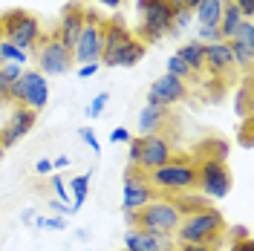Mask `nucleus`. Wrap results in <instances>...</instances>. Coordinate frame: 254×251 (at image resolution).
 I'll list each match as a JSON object with an SVG mask.
<instances>
[{
  "instance_id": "obj_7",
  "label": "nucleus",
  "mask_w": 254,
  "mask_h": 251,
  "mask_svg": "<svg viewBox=\"0 0 254 251\" xmlns=\"http://www.w3.org/2000/svg\"><path fill=\"white\" fill-rule=\"evenodd\" d=\"M101 47H104V20L98 12L84 6V29L78 35V44L72 49L75 63H101Z\"/></svg>"
},
{
  "instance_id": "obj_50",
  "label": "nucleus",
  "mask_w": 254,
  "mask_h": 251,
  "mask_svg": "<svg viewBox=\"0 0 254 251\" xmlns=\"http://www.w3.org/2000/svg\"><path fill=\"white\" fill-rule=\"evenodd\" d=\"M168 6H171V12H174V9H182L185 3H182V0H168Z\"/></svg>"
},
{
  "instance_id": "obj_30",
  "label": "nucleus",
  "mask_w": 254,
  "mask_h": 251,
  "mask_svg": "<svg viewBox=\"0 0 254 251\" xmlns=\"http://www.w3.org/2000/svg\"><path fill=\"white\" fill-rule=\"evenodd\" d=\"M231 41H240V44H249V47H254V20H243L237 26V32H234V38Z\"/></svg>"
},
{
  "instance_id": "obj_49",
  "label": "nucleus",
  "mask_w": 254,
  "mask_h": 251,
  "mask_svg": "<svg viewBox=\"0 0 254 251\" xmlns=\"http://www.w3.org/2000/svg\"><path fill=\"white\" fill-rule=\"evenodd\" d=\"M20 220H23V222H26V225H29V222L35 220V211H32V208H26V211L20 214Z\"/></svg>"
},
{
  "instance_id": "obj_45",
  "label": "nucleus",
  "mask_w": 254,
  "mask_h": 251,
  "mask_svg": "<svg viewBox=\"0 0 254 251\" xmlns=\"http://www.w3.org/2000/svg\"><path fill=\"white\" fill-rule=\"evenodd\" d=\"M228 251H254V240H243V243H231Z\"/></svg>"
},
{
  "instance_id": "obj_18",
  "label": "nucleus",
  "mask_w": 254,
  "mask_h": 251,
  "mask_svg": "<svg viewBox=\"0 0 254 251\" xmlns=\"http://www.w3.org/2000/svg\"><path fill=\"white\" fill-rule=\"evenodd\" d=\"M168 116H171V107H165V104H144L139 113V136L159 133L162 125L168 122Z\"/></svg>"
},
{
  "instance_id": "obj_32",
  "label": "nucleus",
  "mask_w": 254,
  "mask_h": 251,
  "mask_svg": "<svg viewBox=\"0 0 254 251\" xmlns=\"http://www.w3.org/2000/svg\"><path fill=\"white\" fill-rule=\"evenodd\" d=\"M107 101H110V93H98L93 101H90V107H87V116H90V119H98V116L104 113V107H107Z\"/></svg>"
},
{
  "instance_id": "obj_37",
  "label": "nucleus",
  "mask_w": 254,
  "mask_h": 251,
  "mask_svg": "<svg viewBox=\"0 0 254 251\" xmlns=\"http://www.w3.org/2000/svg\"><path fill=\"white\" fill-rule=\"evenodd\" d=\"M231 3L240 9V15L246 20H254V0H231Z\"/></svg>"
},
{
  "instance_id": "obj_23",
  "label": "nucleus",
  "mask_w": 254,
  "mask_h": 251,
  "mask_svg": "<svg viewBox=\"0 0 254 251\" xmlns=\"http://www.w3.org/2000/svg\"><path fill=\"white\" fill-rule=\"evenodd\" d=\"M228 49H231L234 66H240V69L249 75V72H252V63H254V47H249V44H240V41H228Z\"/></svg>"
},
{
  "instance_id": "obj_33",
  "label": "nucleus",
  "mask_w": 254,
  "mask_h": 251,
  "mask_svg": "<svg viewBox=\"0 0 254 251\" xmlns=\"http://www.w3.org/2000/svg\"><path fill=\"white\" fill-rule=\"evenodd\" d=\"M196 41L199 44H214V41H222V38L217 26H196Z\"/></svg>"
},
{
  "instance_id": "obj_1",
  "label": "nucleus",
  "mask_w": 254,
  "mask_h": 251,
  "mask_svg": "<svg viewBox=\"0 0 254 251\" xmlns=\"http://www.w3.org/2000/svg\"><path fill=\"white\" fill-rule=\"evenodd\" d=\"M225 234V222L217 208H199L193 214H185L176 225V243H190V246H217Z\"/></svg>"
},
{
  "instance_id": "obj_42",
  "label": "nucleus",
  "mask_w": 254,
  "mask_h": 251,
  "mask_svg": "<svg viewBox=\"0 0 254 251\" xmlns=\"http://www.w3.org/2000/svg\"><path fill=\"white\" fill-rule=\"evenodd\" d=\"M127 144H130V153H127V159H130V168H136V159H139V136H136V139H130Z\"/></svg>"
},
{
  "instance_id": "obj_47",
  "label": "nucleus",
  "mask_w": 254,
  "mask_h": 251,
  "mask_svg": "<svg viewBox=\"0 0 254 251\" xmlns=\"http://www.w3.org/2000/svg\"><path fill=\"white\" fill-rule=\"evenodd\" d=\"M0 104H9V84L0 78Z\"/></svg>"
},
{
  "instance_id": "obj_17",
  "label": "nucleus",
  "mask_w": 254,
  "mask_h": 251,
  "mask_svg": "<svg viewBox=\"0 0 254 251\" xmlns=\"http://www.w3.org/2000/svg\"><path fill=\"white\" fill-rule=\"evenodd\" d=\"M205 69L214 75V78H222L225 72H231V69H234V58H231L228 41H214V44H205Z\"/></svg>"
},
{
  "instance_id": "obj_40",
  "label": "nucleus",
  "mask_w": 254,
  "mask_h": 251,
  "mask_svg": "<svg viewBox=\"0 0 254 251\" xmlns=\"http://www.w3.org/2000/svg\"><path fill=\"white\" fill-rule=\"evenodd\" d=\"M98 69H101V63H98V61H95V63H81V66H78V78H93Z\"/></svg>"
},
{
  "instance_id": "obj_15",
  "label": "nucleus",
  "mask_w": 254,
  "mask_h": 251,
  "mask_svg": "<svg viewBox=\"0 0 254 251\" xmlns=\"http://www.w3.org/2000/svg\"><path fill=\"white\" fill-rule=\"evenodd\" d=\"M130 38H136V35H133V32L122 23V17L104 20V47H101V63H104V66H113L116 52L125 47Z\"/></svg>"
},
{
  "instance_id": "obj_25",
  "label": "nucleus",
  "mask_w": 254,
  "mask_h": 251,
  "mask_svg": "<svg viewBox=\"0 0 254 251\" xmlns=\"http://www.w3.org/2000/svg\"><path fill=\"white\" fill-rule=\"evenodd\" d=\"M240 119H252V75L243 78V87L237 93V104H234Z\"/></svg>"
},
{
  "instance_id": "obj_2",
  "label": "nucleus",
  "mask_w": 254,
  "mask_h": 251,
  "mask_svg": "<svg viewBox=\"0 0 254 251\" xmlns=\"http://www.w3.org/2000/svg\"><path fill=\"white\" fill-rule=\"evenodd\" d=\"M0 38L9 41V44H15L23 52H32L41 44L44 29H41V20L35 15H29L26 9H9L0 17Z\"/></svg>"
},
{
  "instance_id": "obj_21",
  "label": "nucleus",
  "mask_w": 254,
  "mask_h": 251,
  "mask_svg": "<svg viewBox=\"0 0 254 251\" xmlns=\"http://www.w3.org/2000/svg\"><path fill=\"white\" fill-rule=\"evenodd\" d=\"M144 52H147V44H142L139 38H130L125 47L116 52L113 66H133V63H139L144 58Z\"/></svg>"
},
{
  "instance_id": "obj_16",
  "label": "nucleus",
  "mask_w": 254,
  "mask_h": 251,
  "mask_svg": "<svg viewBox=\"0 0 254 251\" xmlns=\"http://www.w3.org/2000/svg\"><path fill=\"white\" fill-rule=\"evenodd\" d=\"M127 251H174V237L171 234H150L142 228H130L125 234Z\"/></svg>"
},
{
  "instance_id": "obj_3",
  "label": "nucleus",
  "mask_w": 254,
  "mask_h": 251,
  "mask_svg": "<svg viewBox=\"0 0 254 251\" xmlns=\"http://www.w3.org/2000/svg\"><path fill=\"white\" fill-rule=\"evenodd\" d=\"M179 220H182V214H179V208H176L174 199L156 196V199H150L144 208L136 211L133 228H142V231H150V234H171L174 237Z\"/></svg>"
},
{
  "instance_id": "obj_35",
  "label": "nucleus",
  "mask_w": 254,
  "mask_h": 251,
  "mask_svg": "<svg viewBox=\"0 0 254 251\" xmlns=\"http://www.w3.org/2000/svg\"><path fill=\"white\" fill-rule=\"evenodd\" d=\"M78 136H81V141H84L87 147H93V150H95V156L101 153V144H98V139H95L93 127H81V130H78Z\"/></svg>"
},
{
  "instance_id": "obj_13",
  "label": "nucleus",
  "mask_w": 254,
  "mask_h": 251,
  "mask_svg": "<svg viewBox=\"0 0 254 251\" xmlns=\"http://www.w3.org/2000/svg\"><path fill=\"white\" fill-rule=\"evenodd\" d=\"M35 122H38V113L29 110V107H20V104H15V110H12V116H9L6 127L0 130V144H3L6 150H9V147H15V144L23 139L26 133H32Z\"/></svg>"
},
{
  "instance_id": "obj_31",
  "label": "nucleus",
  "mask_w": 254,
  "mask_h": 251,
  "mask_svg": "<svg viewBox=\"0 0 254 251\" xmlns=\"http://www.w3.org/2000/svg\"><path fill=\"white\" fill-rule=\"evenodd\" d=\"M20 75H23V66H20V63H0V78L6 81L9 87H12Z\"/></svg>"
},
{
  "instance_id": "obj_43",
  "label": "nucleus",
  "mask_w": 254,
  "mask_h": 251,
  "mask_svg": "<svg viewBox=\"0 0 254 251\" xmlns=\"http://www.w3.org/2000/svg\"><path fill=\"white\" fill-rule=\"evenodd\" d=\"M174 251H217V246H190V243H179Z\"/></svg>"
},
{
  "instance_id": "obj_22",
  "label": "nucleus",
  "mask_w": 254,
  "mask_h": 251,
  "mask_svg": "<svg viewBox=\"0 0 254 251\" xmlns=\"http://www.w3.org/2000/svg\"><path fill=\"white\" fill-rule=\"evenodd\" d=\"M246 17L240 15V9L228 0L225 6H222V17H220V23H217V29H220V38L222 41H231L234 38V32H237V26L243 23Z\"/></svg>"
},
{
  "instance_id": "obj_6",
  "label": "nucleus",
  "mask_w": 254,
  "mask_h": 251,
  "mask_svg": "<svg viewBox=\"0 0 254 251\" xmlns=\"http://www.w3.org/2000/svg\"><path fill=\"white\" fill-rule=\"evenodd\" d=\"M196 188L202 190L205 199H225L231 188H234V179L228 165L220 156H208L196 165Z\"/></svg>"
},
{
  "instance_id": "obj_41",
  "label": "nucleus",
  "mask_w": 254,
  "mask_h": 251,
  "mask_svg": "<svg viewBox=\"0 0 254 251\" xmlns=\"http://www.w3.org/2000/svg\"><path fill=\"white\" fill-rule=\"evenodd\" d=\"M49 211H52L55 217H66V214H72V208H69V205H64L61 199H52V202H49Z\"/></svg>"
},
{
  "instance_id": "obj_12",
  "label": "nucleus",
  "mask_w": 254,
  "mask_h": 251,
  "mask_svg": "<svg viewBox=\"0 0 254 251\" xmlns=\"http://www.w3.org/2000/svg\"><path fill=\"white\" fill-rule=\"evenodd\" d=\"M185 95H188V81H179V78H174V75L165 72V75H159V78L150 84L144 104H165V107H174V104H179Z\"/></svg>"
},
{
  "instance_id": "obj_28",
  "label": "nucleus",
  "mask_w": 254,
  "mask_h": 251,
  "mask_svg": "<svg viewBox=\"0 0 254 251\" xmlns=\"http://www.w3.org/2000/svg\"><path fill=\"white\" fill-rule=\"evenodd\" d=\"M190 20H193V12H190L188 6H182V9H174V12H171V32L185 29Z\"/></svg>"
},
{
  "instance_id": "obj_29",
  "label": "nucleus",
  "mask_w": 254,
  "mask_h": 251,
  "mask_svg": "<svg viewBox=\"0 0 254 251\" xmlns=\"http://www.w3.org/2000/svg\"><path fill=\"white\" fill-rule=\"evenodd\" d=\"M35 228H49V231H64L66 228V220L64 217H55V214H49V217H35Z\"/></svg>"
},
{
  "instance_id": "obj_10",
  "label": "nucleus",
  "mask_w": 254,
  "mask_h": 251,
  "mask_svg": "<svg viewBox=\"0 0 254 251\" xmlns=\"http://www.w3.org/2000/svg\"><path fill=\"white\" fill-rule=\"evenodd\" d=\"M174 159V147L165 133H150V136H139V159H136V168L142 173H150L168 165Z\"/></svg>"
},
{
  "instance_id": "obj_4",
  "label": "nucleus",
  "mask_w": 254,
  "mask_h": 251,
  "mask_svg": "<svg viewBox=\"0 0 254 251\" xmlns=\"http://www.w3.org/2000/svg\"><path fill=\"white\" fill-rule=\"evenodd\" d=\"M9 104H20L41 113L49 104V81L38 69H23V75L9 87Z\"/></svg>"
},
{
  "instance_id": "obj_27",
  "label": "nucleus",
  "mask_w": 254,
  "mask_h": 251,
  "mask_svg": "<svg viewBox=\"0 0 254 251\" xmlns=\"http://www.w3.org/2000/svg\"><path fill=\"white\" fill-rule=\"evenodd\" d=\"M165 72L168 75H174V78H179V81H188L193 72L188 69V63L182 61V58H176V55H171L168 61H165Z\"/></svg>"
},
{
  "instance_id": "obj_44",
  "label": "nucleus",
  "mask_w": 254,
  "mask_h": 251,
  "mask_svg": "<svg viewBox=\"0 0 254 251\" xmlns=\"http://www.w3.org/2000/svg\"><path fill=\"white\" fill-rule=\"evenodd\" d=\"M35 173H41V176L52 173V159H38L35 162Z\"/></svg>"
},
{
  "instance_id": "obj_11",
  "label": "nucleus",
  "mask_w": 254,
  "mask_h": 251,
  "mask_svg": "<svg viewBox=\"0 0 254 251\" xmlns=\"http://www.w3.org/2000/svg\"><path fill=\"white\" fill-rule=\"evenodd\" d=\"M150 199H156V190L150 188V182H147V176H144L139 168H130L125 176V190H122V208L125 211H139L144 205L150 202Z\"/></svg>"
},
{
  "instance_id": "obj_19",
  "label": "nucleus",
  "mask_w": 254,
  "mask_h": 251,
  "mask_svg": "<svg viewBox=\"0 0 254 251\" xmlns=\"http://www.w3.org/2000/svg\"><path fill=\"white\" fill-rule=\"evenodd\" d=\"M174 55L188 63V69L193 72V75L205 69V44H199V41H188V44H182Z\"/></svg>"
},
{
  "instance_id": "obj_54",
  "label": "nucleus",
  "mask_w": 254,
  "mask_h": 251,
  "mask_svg": "<svg viewBox=\"0 0 254 251\" xmlns=\"http://www.w3.org/2000/svg\"><path fill=\"white\" fill-rule=\"evenodd\" d=\"M125 251H127V249H125Z\"/></svg>"
},
{
  "instance_id": "obj_52",
  "label": "nucleus",
  "mask_w": 254,
  "mask_h": 251,
  "mask_svg": "<svg viewBox=\"0 0 254 251\" xmlns=\"http://www.w3.org/2000/svg\"><path fill=\"white\" fill-rule=\"evenodd\" d=\"M3 153H6V147H3V144H0V159H3Z\"/></svg>"
},
{
  "instance_id": "obj_51",
  "label": "nucleus",
  "mask_w": 254,
  "mask_h": 251,
  "mask_svg": "<svg viewBox=\"0 0 254 251\" xmlns=\"http://www.w3.org/2000/svg\"><path fill=\"white\" fill-rule=\"evenodd\" d=\"M182 3H185V6H188L190 12H193V9H196V3H199V0H182Z\"/></svg>"
},
{
  "instance_id": "obj_39",
  "label": "nucleus",
  "mask_w": 254,
  "mask_h": 251,
  "mask_svg": "<svg viewBox=\"0 0 254 251\" xmlns=\"http://www.w3.org/2000/svg\"><path fill=\"white\" fill-rule=\"evenodd\" d=\"M130 139H133V136H130V130H127V127H116V130L110 133L113 144H125V141H130Z\"/></svg>"
},
{
  "instance_id": "obj_53",
  "label": "nucleus",
  "mask_w": 254,
  "mask_h": 251,
  "mask_svg": "<svg viewBox=\"0 0 254 251\" xmlns=\"http://www.w3.org/2000/svg\"><path fill=\"white\" fill-rule=\"evenodd\" d=\"M222 3H228V0H222Z\"/></svg>"
},
{
  "instance_id": "obj_8",
  "label": "nucleus",
  "mask_w": 254,
  "mask_h": 251,
  "mask_svg": "<svg viewBox=\"0 0 254 251\" xmlns=\"http://www.w3.org/2000/svg\"><path fill=\"white\" fill-rule=\"evenodd\" d=\"M139 41L142 44H156L165 35H171V6L168 0H147L139 12Z\"/></svg>"
},
{
  "instance_id": "obj_46",
  "label": "nucleus",
  "mask_w": 254,
  "mask_h": 251,
  "mask_svg": "<svg viewBox=\"0 0 254 251\" xmlns=\"http://www.w3.org/2000/svg\"><path fill=\"white\" fill-rule=\"evenodd\" d=\"M69 168V156H58L52 159V171H66Z\"/></svg>"
},
{
  "instance_id": "obj_24",
  "label": "nucleus",
  "mask_w": 254,
  "mask_h": 251,
  "mask_svg": "<svg viewBox=\"0 0 254 251\" xmlns=\"http://www.w3.org/2000/svg\"><path fill=\"white\" fill-rule=\"evenodd\" d=\"M90 179H93V173H78V176H72V185H69V193H72V214L81 208V202L87 199V193H90Z\"/></svg>"
},
{
  "instance_id": "obj_14",
  "label": "nucleus",
  "mask_w": 254,
  "mask_h": 251,
  "mask_svg": "<svg viewBox=\"0 0 254 251\" xmlns=\"http://www.w3.org/2000/svg\"><path fill=\"white\" fill-rule=\"evenodd\" d=\"M81 29H84V6H81V3H69L61 15V23H58V29H55V38H58V44H61L64 49L72 52L75 44H78Z\"/></svg>"
},
{
  "instance_id": "obj_38",
  "label": "nucleus",
  "mask_w": 254,
  "mask_h": 251,
  "mask_svg": "<svg viewBox=\"0 0 254 251\" xmlns=\"http://www.w3.org/2000/svg\"><path fill=\"white\" fill-rule=\"evenodd\" d=\"M240 144L252 147V119H243V130H240Z\"/></svg>"
},
{
  "instance_id": "obj_48",
  "label": "nucleus",
  "mask_w": 254,
  "mask_h": 251,
  "mask_svg": "<svg viewBox=\"0 0 254 251\" xmlns=\"http://www.w3.org/2000/svg\"><path fill=\"white\" fill-rule=\"evenodd\" d=\"M95 3H101V6H107V9H119V6H122V0H95Z\"/></svg>"
},
{
  "instance_id": "obj_20",
  "label": "nucleus",
  "mask_w": 254,
  "mask_h": 251,
  "mask_svg": "<svg viewBox=\"0 0 254 251\" xmlns=\"http://www.w3.org/2000/svg\"><path fill=\"white\" fill-rule=\"evenodd\" d=\"M222 0H199L196 9H193V20L196 26H217L222 17Z\"/></svg>"
},
{
  "instance_id": "obj_9",
  "label": "nucleus",
  "mask_w": 254,
  "mask_h": 251,
  "mask_svg": "<svg viewBox=\"0 0 254 251\" xmlns=\"http://www.w3.org/2000/svg\"><path fill=\"white\" fill-rule=\"evenodd\" d=\"M35 61H38V72L41 75H66L69 69H72V52L69 49H64L58 44V38L55 35H49V38H41V44L35 49Z\"/></svg>"
},
{
  "instance_id": "obj_36",
  "label": "nucleus",
  "mask_w": 254,
  "mask_h": 251,
  "mask_svg": "<svg viewBox=\"0 0 254 251\" xmlns=\"http://www.w3.org/2000/svg\"><path fill=\"white\" fill-rule=\"evenodd\" d=\"M228 240H231V243H243V240H252V231H249L246 225H234V228H228Z\"/></svg>"
},
{
  "instance_id": "obj_26",
  "label": "nucleus",
  "mask_w": 254,
  "mask_h": 251,
  "mask_svg": "<svg viewBox=\"0 0 254 251\" xmlns=\"http://www.w3.org/2000/svg\"><path fill=\"white\" fill-rule=\"evenodd\" d=\"M0 58H3V63H23L29 61V52H23V49H17L15 44H9V41H3L0 38Z\"/></svg>"
},
{
  "instance_id": "obj_34",
  "label": "nucleus",
  "mask_w": 254,
  "mask_h": 251,
  "mask_svg": "<svg viewBox=\"0 0 254 251\" xmlns=\"http://www.w3.org/2000/svg\"><path fill=\"white\" fill-rule=\"evenodd\" d=\"M52 190H55V196H58L64 205L69 202V188H66V179H64V176H52Z\"/></svg>"
},
{
  "instance_id": "obj_5",
  "label": "nucleus",
  "mask_w": 254,
  "mask_h": 251,
  "mask_svg": "<svg viewBox=\"0 0 254 251\" xmlns=\"http://www.w3.org/2000/svg\"><path fill=\"white\" fill-rule=\"evenodd\" d=\"M153 190H190L196 188V165L185 162V159H171L168 165H162L156 171L144 173Z\"/></svg>"
}]
</instances>
